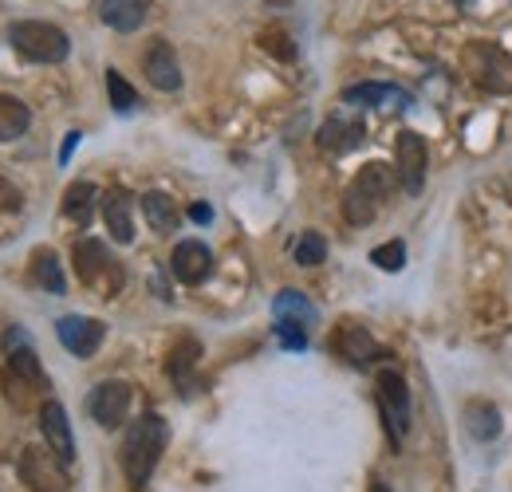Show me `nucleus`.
<instances>
[{
	"label": "nucleus",
	"instance_id": "f257e3e1",
	"mask_svg": "<svg viewBox=\"0 0 512 492\" xmlns=\"http://www.w3.org/2000/svg\"><path fill=\"white\" fill-rule=\"evenodd\" d=\"M166 445H170V426H166L158 414H142V418L130 426L127 437H123V449H119V465H123V473H127L130 489H142V485L150 481V473H154V465L162 461Z\"/></svg>",
	"mask_w": 512,
	"mask_h": 492
},
{
	"label": "nucleus",
	"instance_id": "f03ea898",
	"mask_svg": "<svg viewBox=\"0 0 512 492\" xmlns=\"http://www.w3.org/2000/svg\"><path fill=\"white\" fill-rule=\"evenodd\" d=\"M394 182H398V174H394L386 162H367V166L351 178L347 193H343V217H347V225L367 229V225L379 217L386 197L394 193Z\"/></svg>",
	"mask_w": 512,
	"mask_h": 492
},
{
	"label": "nucleus",
	"instance_id": "7ed1b4c3",
	"mask_svg": "<svg viewBox=\"0 0 512 492\" xmlns=\"http://www.w3.org/2000/svg\"><path fill=\"white\" fill-rule=\"evenodd\" d=\"M8 44L28 63H64L71 52V40L60 24L48 20H16L8 28Z\"/></svg>",
	"mask_w": 512,
	"mask_h": 492
},
{
	"label": "nucleus",
	"instance_id": "20e7f679",
	"mask_svg": "<svg viewBox=\"0 0 512 492\" xmlns=\"http://www.w3.org/2000/svg\"><path fill=\"white\" fill-rule=\"evenodd\" d=\"M71 256H75V276H79L87 288H95L99 296H115V292H119V284H123V268L115 264V256L107 252L103 241L83 237L79 245L71 248Z\"/></svg>",
	"mask_w": 512,
	"mask_h": 492
},
{
	"label": "nucleus",
	"instance_id": "39448f33",
	"mask_svg": "<svg viewBox=\"0 0 512 492\" xmlns=\"http://www.w3.org/2000/svg\"><path fill=\"white\" fill-rule=\"evenodd\" d=\"M67 461L44 441V445H28L20 453V477L32 492H71V477L64 469Z\"/></svg>",
	"mask_w": 512,
	"mask_h": 492
},
{
	"label": "nucleus",
	"instance_id": "423d86ee",
	"mask_svg": "<svg viewBox=\"0 0 512 492\" xmlns=\"http://www.w3.org/2000/svg\"><path fill=\"white\" fill-rule=\"evenodd\" d=\"M461 67H465L485 91H497V95H509L512 91V56L501 52V48H493V44H465Z\"/></svg>",
	"mask_w": 512,
	"mask_h": 492
},
{
	"label": "nucleus",
	"instance_id": "0eeeda50",
	"mask_svg": "<svg viewBox=\"0 0 512 492\" xmlns=\"http://www.w3.org/2000/svg\"><path fill=\"white\" fill-rule=\"evenodd\" d=\"M375 394H379V410H383V422L390 441L398 445L406 430H410V386L398 370H383L379 382H375Z\"/></svg>",
	"mask_w": 512,
	"mask_h": 492
},
{
	"label": "nucleus",
	"instance_id": "6e6552de",
	"mask_svg": "<svg viewBox=\"0 0 512 492\" xmlns=\"http://www.w3.org/2000/svg\"><path fill=\"white\" fill-rule=\"evenodd\" d=\"M426 166H430V150H426L422 134L398 130V138H394V174H398V185H402L410 197L422 193V185H426Z\"/></svg>",
	"mask_w": 512,
	"mask_h": 492
},
{
	"label": "nucleus",
	"instance_id": "1a4fd4ad",
	"mask_svg": "<svg viewBox=\"0 0 512 492\" xmlns=\"http://www.w3.org/2000/svg\"><path fill=\"white\" fill-rule=\"evenodd\" d=\"M130 398H134L130 382H123V378H107V382H99V386L87 394V414L95 418V426H103V430H119L130 414Z\"/></svg>",
	"mask_w": 512,
	"mask_h": 492
},
{
	"label": "nucleus",
	"instance_id": "9d476101",
	"mask_svg": "<svg viewBox=\"0 0 512 492\" xmlns=\"http://www.w3.org/2000/svg\"><path fill=\"white\" fill-rule=\"evenodd\" d=\"M56 335L75 359H91L103 347L107 327H103V319H91V315H64L56 323Z\"/></svg>",
	"mask_w": 512,
	"mask_h": 492
},
{
	"label": "nucleus",
	"instance_id": "9b49d317",
	"mask_svg": "<svg viewBox=\"0 0 512 492\" xmlns=\"http://www.w3.org/2000/svg\"><path fill=\"white\" fill-rule=\"evenodd\" d=\"M331 351H339V355H343L347 363H355V367H371V363L386 359L379 339H375L367 327H359V323H339L335 335H331Z\"/></svg>",
	"mask_w": 512,
	"mask_h": 492
},
{
	"label": "nucleus",
	"instance_id": "f8f14e48",
	"mask_svg": "<svg viewBox=\"0 0 512 492\" xmlns=\"http://www.w3.org/2000/svg\"><path fill=\"white\" fill-rule=\"evenodd\" d=\"M0 386H4V398L12 402V410H40L44 394H48V378H32L8 363L0 370Z\"/></svg>",
	"mask_w": 512,
	"mask_h": 492
},
{
	"label": "nucleus",
	"instance_id": "ddd939ff",
	"mask_svg": "<svg viewBox=\"0 0 512 492\" xmlns=\"http://www.w3.org/2000/svg\"><path fill=\"white\" fill-rule=\"evenodd\" d=\"M142 71L150 79V87L158 91H178L182 87V67H178V52L166 40H154L142 56Z\"/></svg>",
	"mask_w": 512,
	"mask_h": 492
},
{
	"label": "nucleus",
	"instance_id": "4468645a",
	"mask_svg": "<svg viewBox=\"0 0 512 492\" xmlns=\"http://www.w3.org/2000/svg\"><path fill=\"white\" fill-rule=\"evenodd\" d=\"M170 268L182 284H201L213 272V252L205 241H178V248L170 252Z\"/></svg>",
	"mask_w": 512,
	"mask_h": 492
},
{
	"label": "nucleus",
	"instance_id": "2eb2a0df",
	"mask_svg": "<svg viewBox=\"0 0 512 492\" xmlns=\"http://www.w3.org/2000/svg\"><path fill=\"white\" fill-rule=\"evenodd\" d=\"M40 430H44V441L64 457V461H75V437H71V422H67V410L56 402V398H48L40 410Z\"/></svg>",
	"mask_w": 512,
	"mask_h": 492
},
{
	"label": "nucleus",
	"instance_id": "dca6fc26",
	"mask_svg": "<svg viewBox=\"0 0 512 492\" xmlns=\"http://www.w3.org/2000/svg\"><path fill=\"white\" fill-rule=\"evenodd\" d=\"M99 16L115 32H138L150 16V0H99Z\"/></svg>",
	"mask_w": 512,
	"mask_h": 492
},
{
	"label": "nucleus",
	"instance_id": "f3484780",
	"mask_svg": "<svg viewBox=\"0 0 512 492\" xmlns=\"http://www.w3.org/2000/svg\"><path fill=\"white\" fill-rule=\"evenodd\" d=\"M103 221H107V233L115 237V245H130L134 241V217H130L127 189H111L103 197Z\"/></svg>",
	"mask_w": 512,
	"mask_h": 492
},
{
	"label": "nucleus",
	"instance_id": "a211bd4d",
	"mask_svg": "<svg viewBox=\"0 0 512 492\" xmlns=\"http://www.w3.org/2000/svg\"><path fill=\"white\" fill-rule=\"evenodd\" d=\"M367 138V130H363V123H351V119H327V123L320 126V150L323 154H351L359 142Z\"/></svg>",
	"mask_w": 512,
	"mask_h": 492
},
{
	"label": "nucleus",
	"instance_id": "6ab92c4d",
	"mask_svg": "<svg viewBox=\"0 0 512 492\" xmlns=\"http://www.w3.org/2000/svg\"><path fill=\"white\" fill-rule=\"evenodd\" d=\"M28 276H32L36 288H44V292H52V296H64L67 292V276H64V268H60V256H56L52 248H36V252H32Z\"/></svg>",
	"mask_w": 512,
	"mask_h": 492
},
{
	"label": "nucleus",
	"instance_id": "aec40b11",
	"mask_svg": "<svg viewBox=\"0 0 512 492\" xmlns=\"http://www.w3.org/2000/svg\"><path fill=\"white\" fill-rule=\"evenodd\" d=\"M201 359V343L193 335H182L174 347H170V359H166V374L178 382L182 394H190V382H193V367Z\"/></svg>",
	"mask_w": 512,
	"mask_h": 492
},
{
	"label": "nucleus",
	"instance_id": "412c9836",
	"mask_svg": "<svg viewBox=\"0 0 512 492\" xmlns=\"http://www.w3.org/2000/svg\"><path fill=\"white\" fill-rule=\"evenodd\" d=\"M343 99L355 107H406V91L394 83H355L343 91Z\"/></svg>",
	"mask_w": 512,
	"mask_h": 492
},
{
	"label": "nucleus",
	"instance_id": "4be33fe9",
	"mask_svg": "<svg viewBox=\"0 0 512 492\" xmlns=\"http://www.w3.org/2000/svg\"><path fill=\"white\" fill-rule=\"evenodd\" d=\"M142 213H146V225H150L154 233H174V229H178V205H174V197L162 193V189L142 193Z\"/></svg>",
	"mask_w": 512,
	"mask_h": 492
},
{
	"label": "nucleus",
	"instance_id": "5701e85b",
	"mask_svg": "<svg viewBox=\"0 0 512 492\" xmlns=\"http://www.w3.org/2000/svg\"><path fill=\"white\" fill-rule=\"evenodd\" d=\"M272 315L276 319H292V323H304V327H312L316 319H320V308L308 300V296H300V292H280L276 300H272Z\"/></svg>",
	"mask_w": 512,
	"mask_h": 492
},
{
	"label": "nucleus",
	"instance_id": "b1692460",
	"mask_svg": "<svg viewBox=\"0 0 512 492\" xmlns=\"http://www.w3.org/2000/svg\"><path fill=\"white\" fill-rule=\"evenodd\" d=\"M465 430L473 433L477 441H493L501 433V414L493 402H469L465 406Z\"/></svg>",
	"mask_w": 512,
	"mask_h": 492
},
{
	"label": "nucleus",
	"instance_id": "393cba45",
	"mask_svg": "<svg viewBox=\"0 0 512 492\" xmlns=\"http://www.w3.org/2000/svg\"><path fill=\"white\" fill-rule=\"evenodd\" d=\"M32 123V111L16 99V95H0V142H12L20 138Z\"/></svg>",
	"mask_w": 512,
	"mask_h": 492
},
{
	"label": "nucleus",
	"instance_id": "a878e982",
	"mask_svg": "<svg viewBox=\"0 0 512 492\" xmlns=\"http://www.w3.org/2000/svg\"><path fill=\"white\" fill-rule=\"evenodd\" d=\"M95 197H99V189H95L91 182L67 185V193H64V217L79 221V225H87V221H91V213H95Z\"/></svg>",
	"mask_w": 512,
	"mask_h": 492
},
{
	"label": "nucleus",
	"instance_id": "bb28decb",
	"mask_svg": "<svg viewBox=\"0 0 512 492\" xmlns=\"http://www.w3.org/2000/svg\"><path fill=\"white\" fill-rule=\"evenodd\" d=\"M260 48H264L268 56H276V60H284V63L296 60V40H292L284 28H264V32H260Z\"/></svg>",
	"mask_w": 512,
	"mask_h": 492
},
{
	"label": "nucleus",
	"instance_id": "cd10ccee",
	"mask_svg": "<svg viewBox=\"0 0 512 492\" xmlns=\"http://www.w3.org/2000/svg\"><path fill=\"white\" fill-rule=\"evenodd\" d=\"M292 256H296V264L316 268V264H323V256H327V241H323L320 233H304L296 241V248H292Z\"/></svg>",
	"mask_w": 512,
	"mask_h": 492
},
{
	"label": "nucleus",
	"instance_id": "c85d7f7f",
	"mask_svg": "<svg viewBox=\"0 0 512 492\" xmlns=\"http://www.w3.org/2000/svg\"><path fill=\"white\" fill-rule=\"evenodd\" d=\"M107 95H111V107H115V111H123V115H127V111H134V103H138L134 87H130L127 79H123L115 67L107 71Z\"/></svg>",
	"mask_w": 512,
	"mask_h": 492
},
{
	"label": "nucleus",
	"instance_id": "c756f323",
	"mask_svg": "<svg viewBox=\"0 0 512 492\" xmlns=\"http://www.w3.org/2000/svg\"><path fill=\"white\" fill-rule=\"evenodd\" d=\"M371 260H375V268H383V272H402L406 268V245L402 241H386L371 252Z\"/></svg>",
	"mask_w": 512,
	"mask_h": 492
},
{
	"label": "nucleus",
	"instance_id": "7c9ffc66",
	"mask_svg": "<svg viewBox=\"0 0 512 492\" xmlns=\"http://www.w3.org/2000/svg\"><path fill=\"white\" fill-rule=\"evenodd\" d=\"M276 339L284 351H304L308 347V327L292 323V319H276Z\"/></svg>",
	"mask_w": 512,
	"mask_h": 492
},
{
	"label": "nucleus",
	"instance_id": "2f4dec72",
	"mask_svg": "<svg viewBox=\"0 0 512 492\" xmlns=\"http://www.w3.org/2000/svg\"><path fill=\"white\" fill-rule=\"evenodd\" d=\"M0 209H20V193H16V185H8L0 178Z\"/></svg>",
	"mask_w": 512,
	"mask_h": 492
},
{
	"label": "nucleus",
	"instance_id": "473e14b6",
	"mask_svg": "<svg viewBox=\"0 0 512 492\" xmlns=\"http://www.w3.org/2000/svg\"><path fill=\"white\" fill-rule=\"evenodd\" d=\"M190 217L197 225H205V221H213V209H209L205 201H197V205H190Z\"/></svg>",
	"mask_w": 512,
	"mask_h": 492
},
{
	"label": "nucleus",
	"instance_id": "72a5a7b5",
	"mask_svg": "<svg viewBox=\"0 0 512 492\" xmlns=\"http://www.w3.org/2000/svg\"><path fill=\"white\" fill-rule=\"evenodd\" d=\"M75 146H79V130H71V134H67L64 150H60V162H67V158H71V150H75Z\"/></svg>",
	"mask_w": 512,
	"mask_h": 492
},
{
	"label": "nucleus",
	"instance_id": "f704fd0d",
	"mask_svg": "<svg viewBox=\"0 0 512 492\" xmlns=\"http://www.w3.org/2000/svg\"><path fill=\"white\" fill-rule=\"evenodd\" d=\"M371 492H390V489H386L383 481H375V485H371Z\"/></svg>",
	"mask_w": 512,
	"mask_h": 492
},
{
	"label": "nucleus",
	"instance_id": "c9c22d12",
	"mask_svg": "<svg viewBox=\"0 0 512 492\" xmlns=\"http://www.w3.org/2000/svg\"><path fill=\"white\" fill-rule=\"evenodd\" d=\"M453 4H469V0H453Z\"/></svg>",
	"mask_w": 512,
	"mask_h": 492
}]
</instances>
